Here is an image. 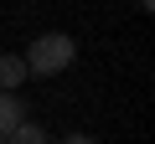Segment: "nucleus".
<instances>
[{"label": "nucleus", "instance_id": "2", "mask_svg": "<svg viewBox=\"0 0 155 144\" xmlns=\"http://www.w3.org/2000/svg\"><path fill=\"white\" fill-rule=\"evenodd\" d=\"M16 124H26V103H21V93H0V139H5Z\"/></svg>", "mask_w": 155, "mask_h": 144}, {"label": "nucleus", "instance_id": "1", "mask_svg": "<svg viewBox=\"0 0 155 144\" xmlns=\"http://www.w3.org/2000/svg\"><path fill=\"white\" fill-rule=\"evenodd\" d=\"M72 57H78V41L67 36V31H41L31 46H26V72H36V77H52V72H67L72 67Z\"/></svg>", "mask_w": 155, "mask_h": 144}, {"label": "nucleus", "instance_id": "6", "mask_svg": "<svg viewBox=\"0 0 155 144\" xmlns=\"http://www.w3.org/2000/svg\"><path fill=\"white\" fill-rule=\"evenodd\" d=\"M140 5H145V11H150V5H155V0H140Z\"/></svg>", "mask_w": 155, "mask_h": 144}, {"label": "nucleus", "instance_id": "7", "mask_svg": "<svg viewBox=\"0 0 155 144\" xmlns=\"http://www.w3.org/2000/svg\"><path fill=\"white\" fill-rule=\"evenodd\" d=\"M0 144H5V139H0Z\"/></svg>", "mask_w": 155, "mask_h": 144}, {"label": "nucleus", "instance_id": "5", "mask_svg": "<svg viewBox=\"0 0 155 144\" xmlns=\"http://www.w3.org/2000/svg\"><path fill=\"white\" fill-rule=\"evenodd\" d=\"M62 144H98V139H93V134H67Z\"/></svg>", "mask_w": 155, "mask_h": 144}, {"label": "nucleus", "instance_id": "3", "mask_svg": "<svg viewBox=\"0 0 155 144\" xmlns=\"http://www.w3.org/2000/svg\"><path fill=\"white\" fill-rule=\"evenodd\" d=\"M26 77H31V72H26V62H21V57H11V52L0 57V93H16Z\"/></svg>", "mask_w": 155, "mask_h": 144}, {"label": "nucleus", "instance_id": "4", "mask_svg": "<svg viewBox=\"0 0 155 144\" xmlns=\"http://www.w3.org/2000/svg\"><path fill=\"white\" fill-rule=\"evenodd\" d=\"M5 144H52V139H47L41 124H16V129L5 134Z\"/></svg>", "mask_w": 155, "mask_h": 144}]
</instances>
